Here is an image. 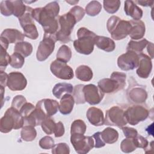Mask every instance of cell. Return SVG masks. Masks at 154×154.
Returning <instances> with one entry per match:
<instances>
[{"mask_svg":"<svg viewBox=\"0 0 154 154\" xmlns=\"http://www.w3.org/2000/svg\"><path fill=\"white\" fill-rule=\"evenodd\" d=\"M137 149L133 141V138H125L120 144V149L124 153H131Z\"/></svg>","mask_w":154,"mask_h":154,"instance_id":"obj_39","label":"cell"},{"mask_svg":"<svg viewBox=\"0 0 154 154\" xmlns=\"http://www.w3.org/2000/svg\"><path fill=\"white\" fill-rule=\"evenodd\" d=\"M11 2L13 8V15L16 17L20 18L25 13L27 6L23 4V2L22 1L16 0L11 1Z\"/></svg>","mask_w":154,"mask_h":154,"instance_id":"obj_36","label":"cell"},{"mask_svg":"<svg viewBox=\"0 0 154 154\" xmlns=\"http://www.w3.org/2000/svg\"><path fill=\"white\" fill-rule=\"evenodd\" d=\"M83 92L85 102L91 105L99 104L105 94L97 86L91 84L85 85L83 87Z\"/></svg>","mask_w":154,"mask_h":154,"instance_id":"obj_13","label":"cell"},{"mask_svg":"<svg viewBox=\"0 0 154 154\" xmlns=\"http://www.w3.org/2000/svg\"><path fill=\"white\" fill-rule=\"evenodd\" d=\"M97 35L85 27H81L77 31L78 39L73 41V46L81 54L90 55L94 50V39Z\"/></svg>","mask_w":154,"mask_h":154,"instance_id":"obj_2","label":"cell"},{"mask_svg":"<svg viewBox=\"0 0 154 154\" xmlns=\"http://www.w3.org/2000/svg\"><path fill=\"white\" fill-rule=\"evenodd\" d=\"M60 6L57 1L46 4L44 7L33 8L32 16L33 19L43 27L44 34L55 35L59 27L58 16Z\"/></svg>","mask_w":154,"mask_h":154,"instance_id":"obj_1","label":"cell"},{"mask_svg":"<svg viewBox=\"0 0 154 154\" xmlns=\"http://www.w3.org/2000/svg\"><path fill=\"white\" fill-rule=\"evenodd\" d=\"M78 1H66V2H67V3H69V4H70V5H75L76 4H77V3H78Z\"/></svg>","mask_w":154,"mask_h":154,"instance_id":"obj_56","label":"cell"},{"mask_svg":"<svg viewBox=\"0 0 154 154\" xmlns=\"http://www.w3.org/2000/svg\"><path fill=\"white\" fill-rule=\"evenodd\" d=\"M121 2L119 0H105L103 1L105 10L110 14L116 13L120 7Z\"/></svg>","mask_w":154,"mask_h":154,"instance_id":"obj_33","label":"cell"},{"mask_svg":"<svg viewBox=\"0 0 154 154\" xmlns=\"http://www.w3.org/2000/svg\"><path fill=\"white\" fill-rule=\"evenodd\" d=\"M149 115V109L144 105L140 104L129 106L125 111V116L127 122L133 126L146 120Z\"/></svg>","mask_w":154,"mask_h":154,"instance_id":"obj_7","label":"cell"},{"mask_svg":"<svg viewBox=\"0 0 154 154\" xmlns=\"http://www.w3.org/2000/svg\"><path fill=\"white\" fill-rule=\"evenodd\" d=\"M124 10L127 16L131 17L133 20H140L143 16V10L136 4L131 0H127L125 2Z\"/></svg>","mask_w":154,"mask_h":154,"instance_id":"obj_20","label":"cell"},{"mask_svg":"<svg viewBox=\"0 0 154 154\" xmlns=\"http://www.w3.org/2000/svg\"><path fill=\"white\" fill-rule=\"evenodd\" d=\"M102 10V5L97 1H90L85 7V12L90 16H95L99 14Z\"/></svg>","mask_w":154,"mask_h":154,"instance_id":"obj_31","label":"cell"},{"mask_svg":"<svg viewBox=\"0 0 154 154\" xmlns=\"http://www.w3.org/2000/svg\"><path fill=\"white\" fill-rule=\"evenodd\" d=\"M26 98L20 94L16 95L12 100L11 102V106L16 108L17 110H20L22 106L26 103Z\"/></svg>","mask_w":154,"mask_h":154,"instance_id":"obj_45","label":"cell"},{"mask_svg":"<svg viewBox=\"0 0 154 154\" xmlns=\"http://www.w3.org/2000/svg\"><path fill=\"white\" fill-rule=\"evenodd\" d=\"M35 106H34L31 103L26 102L20 108L19 110V112L22 114V116L23 117H25L28 116H29L35 109Z\"/></svg>","mask_w":154,"mask_h":154,"instance_id":"obj_47","label":"cell"},{"mask_svg":"<svg viewBox=\"0 0 154 154\" xmlns=\"http://www.w3.org/2000/svg\"><path fill=\"white\" fill-rule=\"evenodd\" d=\"M124 135L128 138H134L138 135V132L136 129L131 127L123 126L122 128Z\"/></svg>","mask_w":154,"mask_h":154,"instance_id":"obj_48","label":"cell"},{"mask_svg":"<svg viewBox=\"0 0 154 154\" xmlns=\"http://www.w3.org/2000/svg\"><path fill=\"white\" fill-rule=\"evenodd\" d=\"M4 90H5V87L1 86L0 85V91H1V107L3 105V98H4Z\"/></svg>","mask_w":154,"mask_h":154,"instance_id":"obj_55","label":"cell"},{"mask_svg":"<svg viewBox=\"0 0 154 154\" xmlns=\"http://www.w3.org/2000/svg\"><path fill=\"white\" fill-rule=\"evenodd\" d=\"M125 73L113 72L110 78H103L97 82V87L104 93H113L122 90L126 84Z\"/></svg>","mask_w":154,"mask_h":154,"instance_id":"obj_4","label":"cell"},{"mask_svg":"<svg viewBox=\"0 0 154 154\" xmlns=\"http://www.w3.org/2000/svg\"><path fill=\"white\" fill-rule=\"evenodd\" d=\"M58 20L60 29L55 34L57 41H60L63 43H69L71 40L72 31L77 23L76 20L69 12L58 16Z\"/></svg>","mask_w":154,"mask_h":154,"instance_id":"obj_6","label":"cell"},{"mask_svg":"<svg viewBox=\"0 0 154 154\" xmlns=\"http://www.w3.org/2000/svg\"><path fill=\"white\" fill-rule=\"evenodd\" d=\"M88 122L95 126H103L105 124V117L103 111L96 107L89 108L86 113Z\"/></svg>","mask_w":154,"mask_h":154,"instance_id":"obj_18","label":"cell"},{"mask_svg":"<svg viewBox=\"0 0 154 154\" xmlns=\"http://www.w3.org/2000/svg\"><path fill=\"white\" fill-rule=\"evenodd\" d=\"M73 96L69 93H65L61 97L59 104V111L63 115H67L71 113L75 104Z\"/></svg>","mask_w":154,"mask_h":154,"instance_id":"obj_21","label":"cell"},{"mask_svg":"<svg viewBox=\"0 0 154 154\" xmlns=\"http://www.w3.org/2000/svg\"><path fill=\"white\" fill-rule=\"evenodd\" d=\"M50 70L54 76L61 79L70 80L74 76L73 69L70 66L57 59L51 63Z\"/></svg>","mask_w":154,"mask_h":154,"instance_id":"obj_11","label":"cell"},{"mask_svg":"<svg viewBox=\"0 0 154 154\" xmlns=\"http://www.w3.org/2000/svg\"><path fill=\"white\" fill-rule=\"evenodd\" d=\"M129 22L131 25V28L129 34L130 37L133 40L141 39L144 37L146 32L144 23L141 20H131Z\"/></svg>","mask_w":154,"mask_h":154,"instance_id":"obj_19","label":"cell"},{"mask_svg":"<svg viewBox=\"0 0 154 154\" xmlns=\"http://www.w3.org/2000/svg\"><path fill=\"white\" fill-rule=\"evenodd\" d=\"M24 125L23 117L19 110L11 106L8 108L0 120V131L8 133L12 129H18Z\"/></svg>","mask_w":154,"mask_h":154,"instance_id":"obj_3","label":"cell"},{"mask_svg":"<svg viewBox=\"0 0 154 154\" xmlns=\"http://www.w3.org/2000/svg\"><path fill=\"white\" fill-rule=\"evenodd\" d=\"M10 56L7 52V50L2 47L1 48V57H0V70L4 71L10 64Z\"/></svg>","mask_w":154,"mask_h":154,"instance_id":"obj_41","label":"cell"},{"mask_svg":"<svg viewBox=\"0 0 154 154\" xmlns=\"http://www.w3.org/2000/svg\"><path fill=\"white\" fill-rule=\"evenodd\" d=\"M134 2L137 3L143 7H152L154 3L153 1H136Z\"/></svg>","mask_w":154,"mask_h":154,"instance_id":"obj_52","label":"cell"},{"mask_svg":"<svg viewBox=\"0 0 154 154\" xmlns=\"http://www.w3.org/2000/svg\"><path fill=\"white\" fill-rule=\"evenodd\" d=\"M84 85L78 84L76 85L73 88V96L75 99V102L76 104H84L86 102L84 96L83 87Z\"/></svg>","mask_w":154,"mask_h":154,"instance_id":"obj_35","label":"cell"},{"mask_svg":"<svg viewBox=\"0 0 154 154\" xmlns=\"http://www.w3.org/2000/svg\"><path fill=\"white\" fill-rule=\"evenodd\" d=\"M129 99L137 104L143 103L147 98V93L146 89L141 86L132 87L128 92Z\"/></svg>","mask_w":154,"mask_h":154,"instance_id":"obj_17","label":"cell"},{"mask_svg":"<svg viewBox=\"0 0 154 154\" xmlns=\"http://www.w3.org/2000/svg\"><path fill=\"white\" fill-rule=\"evenodd\" d=\"M65 132V129L63 123L61 122H58L56 123V126L54 131V135L55 137H62Z\"/></svg>","mask_w":154,"mask_h":154,"instance_id":"obj_50","label":"cell"},{"mask_svg":"<svg viewBox=\"0 0 154 154\" xmlns=\"http://www.w3.org/2000/svg\"><path fill=\"white\" fill-rule=\"evenodd\" d=\"M1 13L4 16L13 15V8L11 1H2L0 4Z\"/></svg>","mask_w":154,"mask_h":154,"instance_id":"obj_40","label":"cell"},{"mask_svg":"<svg viewBox=\"0 0 154 154\" xmlns=\"http://www.w3.org/2000/svg\"><path fill=\"white\" fill-rule=\"evenodd\" d=\"M106 28L112 38L120 40L129 35L131 25L129 21L122 20L116 16H112L107 21Z\"/></svg>","mask_w":154,"mask_h":154,"instance_id":"obj_5","label":"cell"},{"mask_svg":"<svg viewBox=\"0 0 154 154\" xmlns=\"http://www.w3.org/2000/svg\"><path fill=\"white\" fill-rule=\"evenodd\" d=\"M128 123L125 116V111L118 106H113L106 110L105 124L108 126L122 128Z\"/></svg>","mask_w":154,"mask_h":154,"instance_id":"obj_10","label":"cell"},{"mask_svg":"<svg viewBox=\"0 0 154 154\" xmlns=\"http://www.w3.org/2000/svg\"><path fill=\"white\" fill-rule=\"evenodd\" d=\"M25 63V57L19 53L14 52V53L10 55V65L14 69L22 68Z\"/></svg>","mask_w":154,"mask_h":154,"instance_id":"obj_37","label":"cell"},{"mask_svg":"<svg viewBox=\"0 0 154 154\" xmlns=\"http://www.w3.org/2000/svg\"><path fill=\"white\" fill-rule=\"evenodd\" d=\"M37 136V131L34 126L25 125L22 128L20 137L25 141H32Z\"/></svg>","mask_w":154,"mask_h":154,"instance_id":"obj_29","label":"cell"},{"mask_svg":"<svg viewBox=\"0 0 154 154\" xmlns=\"http://www.w3.org/2000/svg\"><path fill=\"white\" fill-rule=\"evenodd\" d=\"M56 42L55 35L44 34L43 40L40 42L37 48V60L39 61H45L54 51Z\"/></svg>","mask_w":154,"mask_h":154,"instance_id":"obj_9","label":"cell"},{"mask_svg":"<svg viewBox=\"0 0 154 154\" xmlns=\"http://www.w3.org/2000/svg\"><path fill=\"white\" fill-rule=\"evenodd\" d=\"M54 145V140L51 137L48 135L43 137L39 141V146L43 149L48 150L52 149Z\"/></svg>","mask_w":154,"mask_h":154,"instance_id":"obj_43","label":"cell"},{"mask_svg":"<svg viewBox=\"0 0 154 154\" xmlns=\"http://www.w3.org/2000/svg\"><path fill=\"white\" fill-rule=\"evenodd\" d=\"M56 126V123L51 117H47L41 123V127L43 131L47 134L51 135L54 132Z\"/></svg>","mask_w":154,"mask_h":154,"instance_id":"obj_38","label":"cell"},{"mask_svg":"<svg viewBox=\"0 0 154 154\" xmlns=\"http://www.w3.org/2000/svg\"><path fill=\"white\" fill-rule=\"evenodd\" d=\"M138 54L132 51H127L117 58L119 67L124 71L134 70L138 66Z\"/></svg>","mask_w":154,"mask_h":154,"instance_id":"obj_12","label":"cell"},{"mask_svg":"<svg viewBox=\"0 0 154 154\" xmlns=\"http://www.w3.org/2000/svg\"><path fill=\"white\" fill-rule=\"evenodd\" d=\"M69 12L74 16L77 22H79L84 17L85 13V10L82 7L78 5L75 6L70 8Z\"/></svg>","mask_w":154,"mask_h":154,"instance_id":"obj_44","label":"cell"},{"mask_svg":"<svg viewBox=\"0 0 154 154\" xmlns=\"http://www.w3.org/2000/svg\"><path fill=\"white\" fill-rule=\"evenodd\" d=\"M76 78L82 81H90L93 76L91 69L86 65H81L78 66L75 70Z\"/></svg>","mask_w":154,"mask_h":154,"instance_id":"obj_25","label":"cell"},{"mask_svg":"<svg viewBox=\"0 0 154 154\" xmlns=\"http://www.w3.org/2000/svg\"><path fill=\"white\" fill-rule=\"evenodd\" d=\"M147 52L149 54V57H150L151 59L153 58V44L152 42H149L147 45Z\"/></svg>","mask_w":154,"mask_h":154,"instance_id":"obj_53","label":"cell"},{"mask_svg":"<svg viewBox=\"0 0 154 154\" xmlns=\"http://www.w3.org/2000/svg\"><path fill=\"white\" fill-rule=\"evenodd\" d=\"M149 42L146 38H143L139 41L131 40L129 42L127 45L126 50L134 51L138 54L142 53L143 51L147 46Z\"/></svg>","mask_w":154,"mask_h":154,"instance_id":"obj_27","label":"cell"},{"mask_svg":"<svg viewBox=\"0 0 154 154\" xmlns=\"http://www.w3.org/2000/svg\"><path fill=\"white\" fill-rule=\"evenodd\" d=\"M53 154H69L70 147L66 143H60L56 144L52 148Z\"/></svg>","mask_w":154,"mask_h":154,"instance_id":"obj_42","label":"cell"},{"mask_svg":"<svg viewBox=\"0 0 154 154\" xmlns=\"http://www.w3.org/2000/svg\"><path fill=\"white\" fill-rule=\"evenodd\" d=\"M134 143L137 148H141L145 149L149 145L147 140L141 135H137L135 138H133Z\"/></svg>","mask_w":154,"mask_h":154,"instance_id":"obj_46","label":"cell"},{"mask_svg":"<svg viewBox=\"0 0 154 154\" xmlns=\"http://www.w3.org/2000/svg\"><path fill=\"white\" fill-rule=\"evenodd\" d=\"M27 85L24 75L19 72H12L8 74L7 87L11 91H22Z\"/></svg>","mask_w":154,"mask_h":154,"instance_id":"obj_14","label":"cell"},{"mask_svg":"<svg viewBox=\"0 0 154 154\" xmlns=\"http://www.w3.org/2000/svg\"><path fill=\"white\" fill-rule=\"evenodd\" d=\"M37 106L42 109L47 117H51L55 114L59 109V103L54 99H44L37 102Z\"/></svg>","mask_w":154,"mask_h":154,"instance_id":"obj_16","label":"cell"},{"mask_svg":"<svg viewBox=\"0 0 154 154\" xmlns=\"http://www.w3.org/2000/svg\"><path fill=\"white\" fill-rule=\"evenodd\" d=\"M70 143L78 154H86L94 147V140L93 137L85 136L84 134H71Z\"/></svg>","mask_w":154,"mask_h":154,"instance_id":"obj_8","label":"cell"},{"mask_svg":"<svg viewBox=\"0 0 154 154\" xmlns=\"http://www.w3.org/2000/svg\"><path fill=\"white\" fill-rule=\"evenodd\" d=\"M73 87L71 84L66 82H60L56 84L53 89L52 94L57 99H61L63 94L65 93L71 94L73 93Z\"/></svg>","mask_w":154,"mask_h":154,"instance_id":"obj_24","label":"cell"},{"mask_svg":"<svg viewBox=\"0 0 154 154\" xmlns=\"http://www.w3.org/2000/svg\"><path fill=\"white\" fill-rule=\"evenodd\" d=\"M0 37L5 38L9 43H17L23 42L25 36L16 29L7 28L2 32Z\"/></svg>","mask_w":154,"mask_h":154,"instance_id":"obj_22","label":"cell"},{"mask_svg":"<svg viewBox=\"0 0 154 154\" xmlns=\"http://www.w3.org/2000/svg\"><path fill=\"white\" fill-rule=\"evenodd\" d=\"M57 59L64 63L69 62L72 57V51L70 48L65 45L60 46L56 55Z\"/></svg>","mask_w":154,"mask_h":154,"instance_id":"obj_30","label":"cell"},{"mask_svg":"<svg viewBox=\"0 0 154 154\" xmlns=\"http://www.w3.org/2000/svg\"><path fill=\"white\" fill-rule=\"evenodd\" d=\"M94 43L99 49L107 52H112L116 48L114 41L108 37L96 35L94 39Z\"/></svg>","mask_w":154,"mask_h":154,"instance_id":"obj_23","label":"cell"},{"mask_svg":"<svg viewBox=\"0 0 154 154\" xmlns=\"http://www.w3.org/2000/svg\"><path fill=\"white\" fill-rule=\"evenodd\" d=\"M0 38H1V47H2L5 50H7L8 47V45H9L8 42L5 38H4L3 37H0Z\"/></svg>","mask_w":154,"mask_h":154,"instance_id":"obj_54","label":"cell"},{"mask_svg":"<svg viewBox=\"0 0 154 154\" xmlns=\"http://www.w3.org/2000/svg\"><path fill=\"white\" fill-rule=\"evenodd\" d=\"M8 74L6 73L4 71L0 70V85L4 87L7 86V81H8Z\"/></svg>","mask_w":154,"mask_h":154,"instance_id":"obj_51","label":"cell"},{"mask_svg":"<svg viewBox=\"0 0 154 154\" xmlns=\"http://www.w3.org/2000/svg\"><path fill=\"white\" fill-rule=\"evenodd\" d=\"M101 137L105 143L113 144L118 140L119 132L115 129L108 127L101 132Z\"/></svg>","mask_w":154,"mask_h":154,"instance_id":"obj_26","label":"cell"},{"mask_svg":"<svg viewBox=\"0 0 154 154\" xmlns=\"http://www.w3.org/2000/svg\"><path fill=\"white\" fill-rule=\"evenodd\" d=\"M93 138L94 139V147L100 148L105 145V143L103 141L101 137V132H97L93 135Z\"/></svg>","mask_w":154,"mask_h":154,"instance_id":"obj_49","label":"cell"},{"mask_svg":"<svg viewBox=\"0 0 154 154\" xmlns=\"http://www.w3.org/2000/svg\"><path fill=\"white\" fill-rule=\"evenodd\" d=\"M87 129V126L85 122L81 119L74 120L70 127V134H84Z\"/></svg>","mask_w":154,"mask_h":154,"instance_id":"obj_34","label":"cell"},{"mask_svg":"<svg viewBox=\"0 0 154 154\" xmlns=\"http://www.w3.org/2000/svg\"><path fill=\"white\" fill-rule=\"evenodd\" d=\"M138 66L137 67L136 73L137 75L143 79L147 78L152 70V59L145 54H138Z\"/></svg>","mask_w":154,"mask_h":154,"instance_id":"obj_15","label":"cell"},{"mask_svg":"<svg viewBox=\"0 0 154 154\" xmlns=\"http://www.w3.org/2000/svg\"><path fill=\"white\" fill-rule=\"evenodd\" d=\"M23 30V34L25 37L31 39L36 40L38 37V33L34 22L26 24L22 27Z\"/></svg>","mask_w":154,"mask_h":154,"instance_id":"obj_32","label":"cell"},{"mask_svg":"<svg viewBox=\"0 0 154 154\" xmlns=\"http://www.w3.org/2000/svg\"><path fill=\"white\" fill-rule=\"evenodd\" d=\"M14 52L20 54L23 57H27L32 52V46L29 42H20L16 43L14 47Z\"/></svg>","mask_w":154,"mask_h":154,"instance_id":"obj_28","label":"cell"}]
</instances>
